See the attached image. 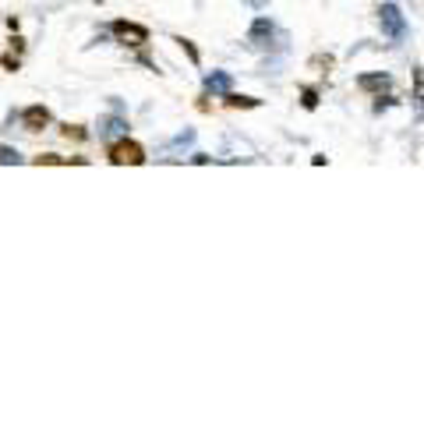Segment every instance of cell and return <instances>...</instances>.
Wrapping results in <instances>:
<instances>
[{
    "mask_svg": "<svg viewBox=\"0 0 424 424\" xmlns=\"http://www.w3.org/2000/svg\"><path fill=\"white\" fill-rule=\"evenodd\" d=\"M110 163H117V166H142L145 163V148L135 142V138H120V142H113L110 145Z\"/></svg>",
    "mask_w": 424,
    "mask_h": 424,
    "instance_id": "cell-1",
    "label": "cell"
},
{
    "mask_svg": "<svg viewBox=\"0 0 424 424\" xmlns=\"http://www.w3.org/2000/svg\"><path fill=\"white\" fill-rule=\"evenodd\" d=\"M378 25H382V32L392 39V43H400L407 36V18L396 4H382L378 8Z\"/></svg>",
    "mask_w": 424,
    "mask_h": 424,
    "instance_id": "cell-2",
    "label": "cell"
},
{
    "mask_svg": "<svg viewBox=\"0 0 424 424\" xmlns=\"http://www.w3.org/2000/svg\"><path fill=\"white\" fill-rule=\"evenodd\" d=\"M110 32L120 39V46H145L148 43V28L138 21H128V18H117L110 25Z\"/></svg>",
    "mask_w": 424,
    "mask_h": 424,
    "instance_id": "cell-3",
    "label": "cell"
},
{
    "mask_svg": "<svg viewBox=\"0 0 424 424\" xmlns=\"http://www.w3.org/2000/svg\"><path fill=\"white\" fill-rule=\"evenodd\" d=\"M272 36H276V25H272L269 18H255L251 28H248V39H244V43H248L251 50H269Z\"/></svg>",
    "mask_w": 424,
    "mask_h": 424,
    "instance_id": "cell-4",
    "label": "cell"
},
{
    "mask_svg": "<svg viewBox=\"0 0 424 424\" xmlns=\"http://www.w3.org/2000/svg\"><path fill=\"white\" fill-rule=\"evenodd\" d=\"M50 110L43 106V103H36V106H28L25 113H21V128L25 131H43V128H50Z\"/></svg>",
    "mask_w": 424,
    "mask_h": 424,
    "instance_id": "cell-5",
    "label": "cell"
},
{
    "mask_svg": "<svg viewBox=\"0 0 424 424\" xmlns=\"http://www.w3.org/2000/svg\"><path fill=\"white\" fill-rule=\"evenodd\" d=\"M389 85H392L389 75H360V78H357V88H365V93H378V96L385 93Z\"/></svg>",
    "mask_w": 424,
    "mask_h": 424,
    "instance_id": "cell-6",
    "label": "cell"
},
{
    "mask_svg": "<svg viewBox=\"0 0 424 424\" xmlns=\"http://www.w3.org/2000/svg\"><path fill=\"white\" fill-rule=\"evenodd\" d=\"M205 88H209V93H216V96L230 93V75H227V71H212V75H205Z\"/></svg>",
    "mask_w": 424,
    "mask_h": 424,
    "instance_id": "cell-7",
    "label": "cell"
},
{
    "mask_svg": "<svg viewBox=\"0 0 424 424\" xmlns=\"http://www.w3.org/2000/svg\"><path fill=\"white\" fill-rule=\"evenodd\" d=\"M262 99H255V96H237V93H223V106H230V110H255Z\"/></svg>",
    "mask_w": 424,
    "mask_h": 424,
    "instance_id": "cell-8",
    "label": "cell"
},
{
    "mask_svg": "<svg viewBox=\"0 0 424 424\" xmlns=\"http://www.w3.org/2000/svg\"><path fill=\"white\" fill-rule=\"evenodd\" d=\"M414 113L424 120V71H414Z\"/></svg>",
    "mask_w": 424,
    "mask_h": 424,
    "instance_id": "cell-9",
    "label": "cell"
},
{
    "mask_svg": "<svg viewBox=\"0 0 424 424\" xmlns=\"http://www.w3.org/2000/svg\"><path fill=\"white\" fill-rule=\"evenodd\" d=\"M15 163H21L18 148H11V145H0V166H15Z\"/></svg>",
    "mask_w": 424,
    "mask_h": 424,
    "instance_id": "cell-10",
    "label": "cell"
},
{
    "mask_svg": "<svg viewBox=\"0 0 424 424\" xmlns=\"http://www.w3.org/2000/svg\"><path fill=\"white\" fill-rule=\"evenodd\" d=\"M60 135H64V138H75V142H85V138H88V131H81L78 124H64V128H60Z\"/></svg>",
    "mask_w": 424,
    "mask_h": 424,
    "instance_id": "cell-11",
    "label": "cell"
},
{
    "mask_svg": "<svg viewBox=\"0 0 424 424\" xmlns=\"http://www.w3.org/2000/svg\"><path fill=\"white\" fill-rule=\"evenodd\" d=\"M32 163H36V166H43V163H46V166H53V163H68V160H64V156H57V153H43V156H32Z\"/></svg>",
    "mask_w": 424,
    "mask_h": 424,
    "instance_id": "cell-12",
    "label": "cell"
},
{
    "mask_svg": "<svg viewBox=\"0 0 424 424\" xmlns=\"http://www.w3.org/2000/svg\"><path fill=\"white\" fill-rule=\"evenodd\" d=\"M300 103H305V110H315L318 106V93L315 88H305V93H300Z\"/></svg>",
    "mask_w": 424,
    "mask_h": 424,
    "instance_id": "cell-13",
    "label": "cell"
},
{
    "mask_svg": "<svg viewBox=\"0 0 424 424\" xmlns=\"http://www.w3.org/2000/svg\"><path fill=\"white\" fill-rule=\"evenodd\" d=\"M177 43H180V46H184V53L191 57V64H198V60H202V57H198V50H195V43H191V39H184V36H180Z\"/></svg>",
    "mask_w": 424,
    "mask_h": 424,
    "instance_id": "cell-14",
    "label": "cell"
}]
</instances>
